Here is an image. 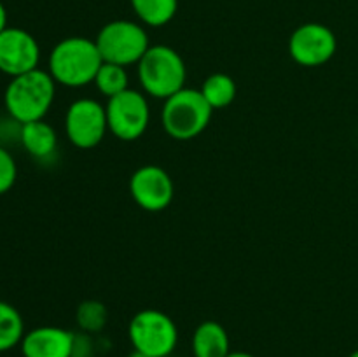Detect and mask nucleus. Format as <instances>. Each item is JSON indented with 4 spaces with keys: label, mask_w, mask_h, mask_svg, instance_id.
I'll return each mask as SVG.
<instances>
[{
    "label": "nucleus",
    "mask_w": 358,
    "mask_h": 357,
    "mask_svg": "<svg viewBox=\"0 0 358 357\" xmlns=\"http://www.w3.org/2000/svg\"><path fill=\"white\" fill-rule=\"evenodd\" d=\"M128 357H149V356H147V354H143V352H138V350H135V349H133V352L129 354Z\"/></svg>",
    "instance_id": "nucleus-23"
},
{
    "label": "nucleus",
    "mask_w": 358,
    "mask_h": 357,
    "mask_svg": "<svg viewBox=\"0 0 358 357\" xmlns=\"http://www.w3.org/2000/svg\"><path fill=\"white\" fill-rule=\"evenodd\" d=\"M136 65L140 84L150 97L166 100L185 88V63L170 46H150Z\"/></svg>",
    "instance_id": "nucleus-3"
},
{
    "label": "nucleus",
    "mask_w": 358,
    "mask_h": 357,
    "mask_svg": "<svg viewBox=\"0 0 358 357\" xmlns=\"http://www.w3.org/2000/svg\"><path fill=\"white\" fill-rule=\"evenodd\" d=\"M227 357H255L252 356L250 352H243V350H238V352H229V356Z\"/></svg>",
    "instance_id": "nucleus-22"
},
{
    "label": "nucleus",
    "mask_w": 358,
    "mask_h": 357,
    "mask_svg": "<svg viewBox=\"0 0 358 357\" xmlns=\"http://www.w3.org/2000/svg\"><path fill=\"white\" fill-rule=\"evenodd\" d=\"M108 132L119 140L133 142L145 133L150 121V107L145 94L128 88L122 93L108 98L107 105Z\"/></svg>",
    "instance_id": "nucleus-7"
},
{
    "label": "nucleus",
    "mask_w": 358,
    "mask_h": 357,
    "mask_svg": "<svg viewBox=\"0 0 358 357\" xmlns=\"http://www.w3.org/2000/svg\"><path fill=\"white\" fill-rule=\"evenodd\" d=\"M194 357H227L231 352L229 335L226 328L215 321H205L192 335Z\"/></svg>",
    "instance_id": "nucleus-14"
},
{
    "label": "nucleus",
    "mask_w": 358,
    "mask_h": 357,
    "mask_svg": "<svg viewBox=\"0 0 358 357\" xmlns=\"http://www.w3.org/2000/svg\"><path fill=\"white\" fill-rule=\"evenodd\" d=\"M212 112L213 108L205 100L201 91L184 88L164 100L161 122L171 139L192 140L205 132L212 119Z\"/></svg>",
    "instance_id": "nucleus-4"
},
{
    "label": "nucleus",
    "mask_w": 358,
    "mask_h": 357,
    "mask_svg": "<svg viewBox=\"0 0 358 357\" xmlns=\"http://www.w3.org/2000/svg\"><path fill=\"white\" fill-rule=\"evenodd\" d=\"M7 28V10L3 7V4L0 2V34Z\"/></svg>",
    "instance_id": "nucleus-21"
},
{
    "label": "nucleus",
    "mask_w": 358,
    "mask_h": 357,
    "mask_svg": "<svg viewBox=\"0 0 358 357\" xmlns=\"http://www.w3.org/2000/svg\"><path fill=\"white\" fill-rule=\"evenodd\" d=\"M20 346L23 357H72L76 335L58 326H41L24 332Z\"/></svg>",
    "instance_id": "nucleus-12"
},
{
    "label": "nucleus",
    "mask_w": 358,
    "mask_h": 357,
    "mask_svg": "<svg viewBox=\"0 0 358 357\" xmlns=\"http://www.w3.org/2000/svg\"><path fill=\"white\" fill-rule=\"evenodd\" d=\"M94 86L107 98H112L126 91L129 88V76L126 72V66L103 62L96 77H94Z\"/></svg>",
    "instance_id": "nucleus-18"
},
{
    "label": "nucleus",
    "mask_w": 358,
    "mask_h": 357,
    "mask_svg": "<svg viewBox=\"0 0 358 357\" xmlns=\"http://www.w3.org/2000/svg\"><path fill=\"white\" fill-rule=\"evenodd\" d=\"M108 130L105 105L93 98H79L70 104L65 115V132L79 149H91L103 140Z\"/></svg>",
    "instance_id": "nucleus-8"
},
{
    "label": "nucleus",
    "mask_w": 358,
    "mask_h": 357,
    "mask_svg": "<svg viewBox=\"0 0 358 357\" xmlns=\"http://www.w3.org/2000/svg\"><path fill=\"white\" fill-rule=\"evenodd\" d=\"M201 94L205 97V100L208 102L210 107L215 111V108H224L227 105H231L236 98V83L231 76L227 74H212V76L206 77L203 80L201 86Z\"/></svg>",
    "instance_id": "nucleus-16"
},
{
    "label": "nucleus",
    "mask_w": 358,
    "mask_h": 357,
    "mask_svg": "<svg viewBox=\"0 0 358 357\" xmlns=\"http://www.w3.org/2000/svg\"><path fill=\"white\" fill-rule=\"evenodd\" d=\"M56 80L48 70L35 69L10 77L3 93V104L10 118L20 125L44 119L55 102Z\"/></svg>",
    "instance_id": "nucleus-2"
},
{
    "label": "nucleus",
    "mask_w": 358,
    "mask_h": 357,
    "mask_svg": "<svg viewBox=\"0 0 358 357\" xmlns=\"http://www.w3.org/2000/svg\"><path fill=\"white\" fill-rule=\"evenodd\" d=\"M38 62L41 48L34 35L14 27L0 34V72L16 77L38 69Z\"/></svg>",
    "instance_id": "nucleus-11"
},
{
    "label": "nucleus",
    "mask_w": 358,
    "mask_h": 357,
    "mask_svg": "<svg viewBox=\"0 0 358 357\" xmlns=\"http://www.w3.org/2000/svg\"><path fill=\"white\" fill-rule=\"evenodd\" d=\"M24 336L23 317L7 301H0V352L14 349Z\"/></svg>",
    "instance_id": "nucleus-17"
},
{
    "label": "nucleus",
    "mask_w": 358,
    "mask_h": 357,
    "mask_svg": "<svg viewBox=\"0 0 358 357\" xmlns=\"http://www.w3.org/2000/svg\"><path fill=\"white\" fill-rule=\"evenodd\" d=\"M338 38L334 31L320 23L301 24L289 41V52L303 66H320L334 56Z\"/></svg>",
    "instance_id": "nucleus-9"
},
{
    "label": "nucleus",
    "mask_w": 358,
    "mask_h": 357,
    "mask_svg": "<svg viewBox=\"0 0 358 357\" xmlns=\"http://www.w3.org/2000/svg\"><path fill=\"white\" fill-rule=\"evenodd\" d=\"M103 58L96 42L87 37H69L52 48L48 59V72L56 84L80 88L94 83Z\"/></svg>",
    "instance_id": "nucleus-1"
},
{
    "label": "nucleus",
    "mask_w": 358,
    "mask_h": 357,
    "mask_svg": "<svg viewBox=\"0 0 358 357\" xmlns=\"http://www.w3.org/2000/svg\"><path fill=\"white\" fill-rule=\"evenodd\" d=\"M128 335L133 349L149 357H168L178 343V329L173 318L152 308L133 315Z\"/></svg>",
    "instance_id": "nucleus-6"
},
{
    "label": "nucleus",
    "mask_w": 358,
    "mask_h": 357,
    "mask_svg": "<svg viewBox=\"0 0 358 357\" xmlns=\"http://www.w3.org/2000/svg\"><path fill=\"white\" fill-rule=\"evenodd\" d=\"M129 192L140 209L161 212L173 200L175 186L170 174L157 164H143L129 178Z\"/></svg>",
    "instance_id": "nucleus-10"
},
{
    "label": "nucleus",
    "mask_w": 358,
    "mask_h": 357,
    "mask_svg": "<svg viewBox=\"0 0 358 357\" xmlns=\"http://www.w3.org/2000/svg\"><path fill=\"white\" fill-rule=\"evenodd\" d=\"M72 357H79V356H72Z\"/></svg>",
    "instance_id": "nucleus-25"
},
{
    "label": "nucleus",
    "mask_w": 358,
    "mask_h": 357,
    "mask_svg": "<svg viewBox=\"0 0 358 357\" xmlns=\"http://www.w3.org/2000/svg\"><path fill=\"white\" fill-rule=\"evenodd\" d=\"M20 142L31 158L48 160L58 147V135L49 122L38 119L20 126Z\"/></svg>",
    "instance_id": "nucleus-13"
},
{
    "label": "nucleus",
    "mask_w": 358,
    "mask_h": 357,
    "mask_svg": "<svg viewBox=\"0 0 358 357\" xmlns=\"http://www.w3.org/2000/svg\"><path fill=\"white\" fill-rule=\"evenodd\" d=\"M94 42L103 62L122 66L138 63L150 48L149 35L142 24L128 20H115L107 23Z\"/></svg>",
    "instance_id": "nucleus-5"
},
{
    "label": "nucleus",
    "mask_w": 358,
    "mask_h": 357,
    "mask_svg": "<svg viewBox=\"0 0 358 357\" xmlns=\"http://www.w3.org/2000/svg\"><path fill=\"white\" fill-rule=\"evenodd\" d=\"M350 357H358V350H355V352L350 354Z\"/></svg>",
    "instance_id": "nucleus-24"
},
{
    "label": "nucleus",
    "mask_w": 358,
    "mask_h": 357,
    "mask_svg": "<svg viewBox=\"0 0 358 357\" xmlns=\"http://www.w3.org/2000/svg\"><path fill=\"white\" fill-rule=\"evenodd\" d=\"M17 177V164L13 154L0 146V195H6Z\"/></svg>",
    "instance_id": "nucleus-20"
},
{
    "label": "nucleus",
    "mask_w": 358,
    "mask_h": 357,
    "mask_svg": "<svg viewBox=\"0 0 358 357\" xmlns=\"http://www.w3.org/2000/svg\"><path fill=\"white\" fill-rule=\"evenodd\" d=\"M107 308L100 301H84L77 308V324L84 332H100L107 324Z\"/></svg>",
    "instance_id": "nucleus-19"
},
{
    "label": "nucleus",
    "mask_w": 358,
    "mask_h": 357,
    "mask_svg": "<svg viewBox=\"0 0 358 357\" xmlns=\"http://www.w3.org/2000/svg\"><path fill=\"white\" fill-rule=\"evenodd\" d=\"M133 10L142 23L163 27L170 23L178 9V0H129Z\"/></svg>",
    "instance_id": "nucleus-15"
}]
</instances>
